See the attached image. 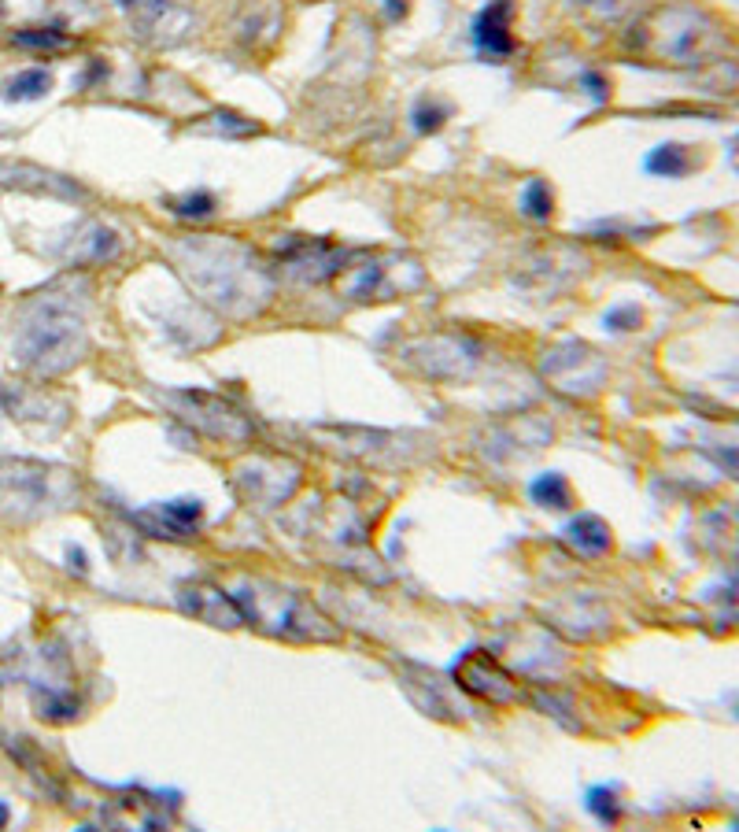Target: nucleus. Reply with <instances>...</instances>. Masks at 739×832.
I'll list each match as a JSON object with an SVG mask.
<instances>
[{"label":"nucleus","mask_w":739,"mask_h":832,"mask_svg":"<svg viewBox=\"0 0 739 832\" xmlns=\"http://www.w3.org/2000/svg\"><path fill=\"white\" fill-rule=\"evenodd\" d=\"M174 259L200 300L215 304L230 319H248L263 311L274 293L270 274L255 252L233 237H196L174 248Z\"/></svg>","instance_id":"obj_1"},{"label":"nucleus","mask_w":739,"mask_h":832,"mask_svg":"<svg viewBox=\"0 0 739 832\" xmlns=\"http://www.w3.org/2000/svg\"><path fill=\"white\" fill-rule=\"evenodd\" d=\"M15 363L37 378H60L89 355V326L71 296H37L15 326Z\"/></svg>","instance_id":"obj_2"},{"label":"nucleus","mask_w":739,"mask_h":832,"mask_svg":"<svg viewBox=\"0 0 739 832\" xmlns=\"http://www.w3.org/2000/svg\"><path fill=\"white\" fill-rule=\"evenodd\" d=\"M237 603H241L244 622L274 640H289V644H333V640H340L337 625L329 622L300 588L252 581L237 592Z\"/></svg>","instance_id":"obj_3"},{"label":"nucleus","mask_w":739,"mask_h":832,"mask_svg":"<svg viewBox=\"0 0 739 832\" xmlns=\"http://www.w3.org/2000/svg\"><path fill=\"white\" fill-rule=\"evenodd\" d=\"M78 500V481L67 466L41 459H0V511L15 522H37L67 511Z\"/></svg>","instance_id":"obj_4"},{"label":"nucleus","mask_w":739,"mask_h":832,"mask_svg":"<svg viewBox=\"0 0 739 832\" xmlns=\"http://www.w3.org/2000/svg\"><path fill=\"white\" fill-rule=\"evenodd\" d=\"M167 404L174 407V415L182 418V422H189L196 433H204V437H211V441H222V444H248L252 441V426H248V418H244L241 411L230 404V400L215 396V392L178 389V392H167Z\"/></svg>","instance_id":"obj_5"},{"label":"nucleus","mask_w":739,"mask_h":832,"mask_svg":"<svg viewBox=\"0 0 739 832\" xmlns=\"http://www.w3.org/2000/svg\"><path fill=\"white\" fill-rule=\"evenodd\" d=\"M400 359L422 370L425 378L459 381L473 374L481 348L462 333H437V337H422V341H411L407 348H400Z\"/></svg>","instance_id":"obj_6"},{"label":"nucleus","mask_w":739,"mask_h":832,"mask_svg":"<svg viewBox=\"0 0 739 832\" xmlns=\"http://www.w3.org/2000/svg\"><path fill=\"white\" fill-rule=\"evenodd\" d=\"M278 259L289 278L318 285V282H329L333 274L344 270L348 252L340 245H333V241H326V237H289V241L281 245Z\"/></svg>","instance_id":"obj_7"},{"label":"nucleus","mask_w":739,"mask_h":832,"mask_svg":"<svg viewBox=\"0 0 739 832\" xmlns=\"http://www.w3.org/2000/svg\"><path fill=\"white\" fill-rule=\"evenodd\" d=\"M455 681H459V688H466L470 696L485 699V703H496V707H510V703H521V699H525L518 681H514L488 651H477V648L466 651V655L455 662Z\"/></svg>","instance_id":"obj_8"},{"label":"nucleus","mask_w":739,"mask_h":832,"mask_svg":"<svg viewBox=\"0 0 739 832\" xmlns=\"http://www.w3.org/2000/svg\"><path fill=\"white\" fill-rule=\"evenodd\" d=\"M0 193H30V196H56V200H85V189L60 171H49L41 163L12 160L0 156Z\"/></svg>","instance_id":"obj_9"},{"label":"nucleus","mask_w":739,"mask_h":832,"mask_svg":"<svg viewBox=\"0 0 739 832\" xmlns=\"http://www.w3.org/2000/svg\"><path fill=\"white\" fill-rule=\"evenodd\" d=\"M122 12L130 15L134 34H141L148 45H178L189 34V12L174 0H119Z\"/></svg>","instance_id":"obj_10"},{"label":"nucleus","mask_w":739,"mask_h":832,"mask_svg":"<svg viewBox=\"0 0 739 832\" xmlns=\"http://www.w3.org/2000/svg\"><path fill=\"white\" fill-rule=\"evenodd\" d=\"M178 603H182L185 614H193L196 622H207L215 629H237L244 622L237 596H230L226 588L211 585V581H185L178 588Z\"/></svg>","instance_id":"obj_11"},{"label":"nucleus","mask_w":739,"mask_h":832,"mask_svg":"<svg viewBox=\"0 0 739 832\" xmlns=\"http://www.w3.org/2000/svg\"><path fill=\"white\" fill-rule=\"evenodd\" d=\"M137 526H145L152 537H170V540H189L200 533L204 522V500L196 496H182V500H163L152 503L145 511L134 514Z\"/></svg>","instance_id":"obj_12"},{"label":"nucleus","mask_w":739,"mask_h":832,"mask_svg":"<svg viewBox=\"0 0 739 832\" xmlns=\"http://www.w3.org/2000/svg\"><path fill=\"white\" fill-rule=\"evenodd\" d=\"M52 252L67 267H100V263L119 256V233L100 226V222H78V226H71L67 237H60V245Z\"/></svg>","instance_id":"obj_13"},{"label":"nucleus","mask_w":739,"mask_h":832,"mask_svg":"<svg viewBox=\"0 0 739 832\" xmlns=\"http://www.w3.org/2000/svg\"><path fill=\"white\" fill-rule=\"evenodd\" d=\"M510 23H514V0H488L481 15L473 19V45H477V52L492 56V60H507L514 52Z\"/></svg>","instance_id":"obj_14"},{"label":"nucleus","mask_w":739,"mask_h":832,"mask_svg":"<svg viewBox=\"0 0 739 832\" xmlns=\"http://www.w3.org/2000/svg\"><path fill=\"white\" fill-rule=\"evenodd\" d=\"M237 481H241L244 496L252 503L263 507V500H267V507H278L300 485V470L292 463H278V470H267V463H255V466H241Z\"/></svg>","instance_id":"obj_15"},{"label":"nucleus","mask_w":739,"mask_h":832,"mask_svg":"<svg viewBox=\"0 0 739 832\" xmlns=\"http://www.w3.org/2000/svg\"><path fill=\"white\" fill-rule=\"evenodd\" d=\"M595 363H599V359H595L592 348H584V344H577V341H566V344H555V348L547 352L544 374H547V381L562 392L595 389V381L584 378V367H595Z\"/></svg>","instance_id":"obj_16"},{"label":"nucleus","mask_w":739,"mask_h":832,"mask_svg":"<svg viewBox=\"0 0 739 832\" xmlns=\"http://www.w3.org/2000/svg\"><path fill=\"white\" fill-rule=\"evenodd\" d=\"M400 270V263H363L348 278V296L366 304V300H392V296L407 293L403 282H392V274H400Z\"/></svg>","instance_id":"obj_17"},{"label":"nucleus","mask_w":739,"mask_h":832,"mask_svg":"<svg viewBox=\"0 0 739 832\" xmlns=\"http://www.w3.org/2000/svg\"><path fill=\"white\" fill-rule=\"evenodd\" d=\"M30 699H34L37 718H41V722H52V725L74 722L78 710H82L78 692L67 685H56V681H34V685H30Z\"/></svg>","instance_id":"obj_18"},{"label":"nucleus","mask_w":739,"mask_h":832,"mask_svg":"<svg viewBox=\"0 0 739 832\" xmlns=\"http://www.w3.org/2000/svg\"><path fill=\"white\" fill-rule=\"evenodd\" d=\"M566 540L577 551H584V555H603L610 548V529H606L603 518L581 514V518H573L570 526H566Z\"/></svg>","instance_id":"obj_19"},{"label":"nucleus","mask_w":739,"mask_h":832,"mask_svg":"<svg viewBox=\"0 0 739 832\" xmlns=\"http://www.w3.org/2000/svg\"><path fill=\"white\" fill-rule=\"evenodd\" d=\"M52 89V74L45 71V67H26V71L12 74L4 86H0V97L4 100H41L49 97Z\"/></svg>","instance_id":"obj_20"},{"label":"nucleus","mask_w":739,"mask_h":832,"mask_svg":"<svg viewBox=\"0 0 739 832\" xmlns=\"http://www.w3.org/2000/svg\"><path fill=\"white\" fill-rule=\"evenodd\" d=\"M12 41L19 49H34V52H63L74 45L71 34L60 30V26H26V30L12 34Z\"/></svg>","instance_id":"obj_21"},{"label":"nucleus","mask_w":739,"mask_h":832,"mask_svg":"<svg viewBox=\"0 0 739 832\" xmlns=\"http://www.w3.org/2000/svg\"><path fill=\"white\" fill-rule=\"evenodd\" d=\"M529 496H533L540 507H555V511H562V507H570V503H573L570 481L562 478L558 470H551V474H540V478L529 485Z\"/></svg>","instance_id":"obj_22"},{"label":"nucleus","mask_w":739,"mask_h":832,"mask_svg":"<svg viewBox=\"0 0 739 832\" xmlns=\"http://www.w3.org/2000/svg\"><path fill=\"white\" fill-rule=\"evenodd\" d=\"M521 215H529L533 222H547L555 215V193L544 178H529L521 189Z\"/></svg>","instance_id":"obj_23"},{"label":"nucleus","mask_w":739,"mask_h":832,"mask_svg":"<svg viewBox=\"0 0 739 832\" xmlns=\"http://www.w3.org/2000/svg\"><path fill=\"white\" fill-rule=\"evenodd\" d=\"M451 119V104H444V100H433V97H422L418 104H414L411 111V123L418 134H437L440 126Z\"/></svg>","instance_id":"obj_24"},{"label":"nucleus","mask_w":739,"mask_h":832,"mask_svg":"<svg viewBox=\"0 0 739 832\" xmlns=\"http://www.w3.org/2000/svg\"><path fill=\"white\" fill-rule=\"evenodd\" d=\"M215 208H219V200H215V193H207V189H193V193L170 200V211L178 219H211Z\"/></svg>","instance_id":"obj_25"},{"label":"nucleus","mask_w":739,"mask_h":832,"mask_svg":"<svg viewBox=\"0 0 739 832\" xmlns=\"http://www.w3.org/2000/svg\"><path fill=\"white\" fill-rule=\"evenodd\" d=\"M207 119H215V123H204L200 130H211V134H226V137L259 134V123L244 119V115H237V111H215V115H207Z\"/></svg>","instance_id":"obj_26"},{"label":"nucleus","mask_w":739,"mask_h":832,"mask_svg":"<svg viewBox=\"0 0 739 832\" xmlns=\"http://www.w3.org/2000/svg\"><path fill=\"white\" fill-rule=\"evenodd\" d=\"M651 174H669V178H677V174L688 171V163H684V148L680 145H658L651 156H647V163H643Z\"/></svg>","instance_id":"obj_27"},{"label":"nucleus","mask_w":739,"mask_h":832,"mask_svg":"<svg viewBox=\"0 0 739 832\" xmlns=\"http://www.w3.org/2000/svg\"><path fill=\"white\" fill-rule=\"evenodd\" d=\"M588 810H592L603 825H614V821L621 818V807H618L614 788H592V792H588Z\"/></svg>","instance_id":"obj_28"},{"label":"nucleus","mask_w":739,"mask_h":832,"mask_svg":"<svg viewBox=\"0 0 739 832\" xmlns=\"http://www.w3.org/2000/svg\"><path fill=\"white\" fill-rule=\"evenodd\" d=\"M577 8L584 15H595V19H618L629 8V0H577Z\"/></svg>","instance_id":"obj_29"},{"label":"nucleus","mask_w":739,"mask_h":832,"mask_svg":"<svg viewBox=\"0 0 739 832\" xmlns=\"http://www.w3.org/2000/svg\"><path fill=\"white\" fill-rule=\"evenodd\" d=\"M606 330H632L636 322H640V311L636 307H614V311H606Z\"/></svg>","instance_id":"obj_30"},{"label":"nucleus","mask_w":739,"mask_h":832,"mask_svg":"<svg viewBox=\"0 0 739 832\" xmlns=\"http://www.w3.org/2000/svg\"><path fill=\"white\" fill-rule=\"evenodd\" d=\"M581 86H588V93H592L595 100H606V82H603V74L584 71V74H581Z\"/></svg>","instance_id":"obj_31"},{"label":"nucleus","mask_w":739,"mask_h":832,"mask_svg":"<svg viewBox=\"0 0 739 832\" xmlns=\"http://www.w3.org/2000/svg\"><path fill=\"white\" fill-rule=\"evenodd\" d=\"M381 8L388 12V19H400L407 15V0H381Z\"/></svg>","instance_id":"obj_32"},{"label":"nucleus","mask_w":739,"mask_h":832,"mask_svg":"<svg viewBox=\"0 0 739 832\" xmlns=\"http://www.w3.org/2000/svg\"><path fill=\"white\" fill-rule=\"evenodd\" d=\"M67 559H71V566L78 570V574H85V570H89V566H85V551L82 548H71V551H67Z\"/></svg>","instance_id":"obj_33"},{"label":"nucleus","mask_w":739,"mask_h":832,"mask_svg":"<svg viewBox=\"0 0 739 832\" xmlns=\"http://www.w3.org/2000/svg\"><path fill=\"white\" fill-rule=\"evenodd\" d=\"M8 821H12V810H8V803H4V799H0V829H4V825H8Z\"/></svg>","instance_id":"obj_34"},{"label":"nucleus","mask_w":739,"mask_h":832,"mask_svg":"<svg viewBox=\"0 0 739 832\" xmlns=\"http://www.w3.org/2000/svg\"><path fill=\"white\" fill-rule=\"evenodd\" d=\"M4 12H8V8H4V0H0V19H4Z\"/></svg>","instance_id":"obj_35"}]
</instances>
